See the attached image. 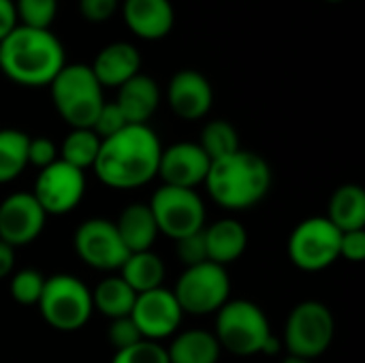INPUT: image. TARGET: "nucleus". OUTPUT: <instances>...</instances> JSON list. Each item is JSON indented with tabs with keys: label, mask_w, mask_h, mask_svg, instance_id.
Here are the masks:
<instances>
[{
	"label": "nucleus",
	"mask_w": 365,
	"mask_h": 363,
	"mask_svg": "<svg viewBox=\"0 0 365 363\" xmlns=\"http://www.w3.org/2000/svg\"><path fill=\"white\" fill-rule=\"evenodd\" d=\"M163 145L148 124H128L120 133L101 141L94 163L96 178L115 190L145 186L158 175Z\"/></svg>",
	"instance_id": "1"
},
{
	"label": "nucleus",
	"mask_w": 365,
	"mask_h": 363,
	"mask_svg": "<svg viewBox=\"0 0 365 363\" xmlns=\"http://www.w3.org/2000/svg\"><path fill=\"white\" fill-rule=\"evenodd\" d=\"M64 64V45L51 30L17 24V28L0 41V71L17 86L49 88Z\"/></svg>",
	"instance_id": "2"
},
{
	"label": "nucleus",
	"mask_w": 365,
	"mask_h": 363,
	"mask_svg": "<svg viewBox=\"0 0 365 363\" xmlns=\"http://www.w3.org/2000/svg\"><path fill=\"white\" fill-rule=\"evenodd\" d=\"M203 184L214 203L229 212H242L265 199L272 186V169L257 152L237 150L212 160Z\"/></svg>",
	"instance_id": "3"
},
{
	"label": "nucleus",
	"mask_w": 365,
	"mask_h": 363,
	"mask_svg": "<svg viewBox=\"0 0 365 363\" xmlns=\"http://www.w3.org/2000/svg\"><path fill=\"white\" fill-rule=\"evenodd\" d=\"M51 103L71 128H92L105 96L90 64H64L49 83Z\"/></svg>",
	"instance_id": "4"
},
{
	"label": "nucleus",
	"mask_w": 365,
	"mask_h": 363,
	"mask_svg": "<svg viewBox=\"0 0 365 363\" xmlns=\"http://www.w3.org/2000/svg\"><path fill=\"white\" fill-rule=\"evenodd\" d=\"M214 338L220 349L237 355L250 357L263 353L267 340L272 338V327L265 312L248 300H229L216 312Z\"/></svg>",
	"instance_id": "5"
},
{
	"label": "nucleus",
	"mask_w": 365,
	"mask_h": 363,
	"mask_svg": "<svg viewBox=\"0 0 365 363\" xmlns=\"http://www.w3.org/2000/svg\"><path fill=\"white\" fill-rule=\"evenodd\" d=\"M36 306L45 323L64 334L81 329L94 312L92 291L71 274H53L45 278Z\"/></svg>",
	"instance_id": "6"
},
{
	"label": "nucleus",
	"mask_w": 365,
	"mask_h": 363,
	"mask_svg": "<svg viewBox=\"0 0 365 363\" xmlns=\"http://www.w3.org/2000/svg\"><path fill=\"white\" fill-rule=\"evenodd\" d=\"M336 319L331 310L314 300L297 304L284 325V344L289 355L302 359L321 357L334 342Z\"/></svg>",
	"instance_id": "7"
},
{
	"label": "nucleus",
	"mask_w": 365,
	"mask_h": 363,
	"mask_svg": "<svg viewBox=\"0 0 365 363\" xmlns=\"http://www.w3.org/2000/svg\"><path fill=\"white\" fill-rule=\"evenodd\" d=\"M229 293L231 280L227 267L210 261L186 267L173 289L182 312L195 317L216 315L229 302Z\"/></svg>",
	"instance_id": "8"
},
{
	"label": "nucleus",
	"mask_w": 365,
	"mask_h": 363,
	"mask_svg": "<svg viewBox=\"0 0 365 363\" xmlns=\"http://www.w3.org/2000/svg\"><path fill=\"white\" fill-rule=\"evenodd\" d=\"M150 212L156 220L158 233L175 240L199 233L205 227V205L195 190L160 186L150 199Z\"/></svg>",
	"instance_id": "9"
},
{
	"label": "nucleus",
	"mask_w": 365,
	"mask_h": 363,
	"mask_svg": "<svg viewBox=\"0 0 365 363\" xmlns=\"http://www.w3.org/2000/svg\"><path fill=\"white\" fill-rule=\"evenodd\" d=\"M338 231L325 216H312L302 220L289 237V259L304 272H323L340 259Z\"/></svg>",
	"instance_id": "10"
},
{
	"label": "nucleus",
	"mask_w": 365,
	"mask_h": 363,
	"mask_svg": "<svg viewBox=\"0 0 365 363\" xmlns=\"http://www.w3.org/2000/svg\"><path fill=\"white\" fill-rule=\"evenodd\" d=\"M86 193V171L56 160L49 167L41 169L34 180L32 197L43 208L47 216H64L73 212Z\"/></svg>",
	"instance_id": "11"
},
{
	"label": "nucleus",
	"mask_w": 365,
	"mask_h": 363,
	"mask_svg": "<svg viewBox=\"0 0 365 363\" xmlns=\"http://www.w3.org/2000/svg\"><path fill=\"white\" fill-rule=\"evenodd\" d=\"M73 246L77 257L88 267L101 272L120 270L128 257V250L122 244L115 225L107 218L83 220L73 235Z\"/></svg>",
	"instance_id": "12"
},
{
	"label": "nucleus",
	"mask_w": 365,
	"mask_h": 363,
	"mask_svg": "<svg viewBox=\"0 0 365 363\" xmlns=\"http://www.w3.org/2000/svg\"><path fill=\"white\" fill-rule=\"evenodd\" d=\"M182 317L184 312L173 291H167L163 287L137 295L133 312H130V319L137 325L141 338L152 340V342L171 338L178 332Z\"/></svg>",
	"instance_id": "13"
},
{
	"label": "nucleus",
	"mask_w": 365,
	"mask_h": 363,
	"mask_svg": "<svg viewBox=\"0 0 365 363\" xmlns=\"http://www.w3.org/2000/svg\"><path fill=\"white\" fill-rule=\"evenodd\" d=\"M47 214L32 193H15L0 203V242L11 248L32 244L45 229Z\"/></svg>",
	"instance_id": "14"
},
{
	"label": "nucleus",
	"mask_w": 365,
	"mask_h": 363,
	"mask_svg": "<svg viewBox=\"0 0 365 363\" xmlns=\"http://www.w3.org/2000/svg\"><path fill=\"white\" fill-rule=\"evenodd\" d=\"M210 163L212 160L205 156L199 143L180 141L163 150L158 163V178H163L165 186L195 190V186L205 182Z\"/></svg>",
	"instance_id": "15"
},
{
	"label": "nucleus",
	"mask_w": 365,
	"mask_h": 363,
	"mask_svg": "<svg viewBox=\"0 0 365 363\" xmlns=\"http://www.w3.org/2000/svg\"><path fill=\"white\" fill-rule=\"evenodd\" d=\"M167 103L182 120H201L210 113L214 90L210 79L192 68L178 71L167 86Z\"/></svg>",
	"instance_id": "16"
},
{
	"label": "nucleus",
	"mask_w": 365,
	"mask_h": 363,
	"mask_svg": "<svg viewBox=\"0 0 365 363\" xmlns=\"http://www.w3.org/2000/svg\"><path fill=\"white\" fill-rule=\"evenodd\" d=\"M120 9L128 30L143 41L165 39L175 24L171 0H122Z\"/></svg>",
	"instance_id": "17"
},
{
	"label": "nucleus",
	"mask_w": 365,
	"mask_h": 363,
	"mask_svg": "<svg viewBox=\"0 0 365 363\" xmlns=\"http://www.w3.org/2000/svg\"><path fill=\"white\" fill-rule=\"evenodd\" d=\"M90 68L98 79V83L103 86V90L105 88L118 90L122 83H126L128 79L141 73V53L128 41H113L96 53Z\"/></svg>",
	"instance_id": "18"
},
{
	"label": "nucleus",
	"mask_w": 365,
	"mask_h": 363,
	"mask_svg": "<svg viewBox=\"0 0 365 363\" xmlns=\"http://www.w3.org/2000/svg\"><path fill=\"white\" fill-rule=\"evenodd\" d=\"M158 103H160V88L145 73L135 75L133 79H128L118 88L115 105L120 107L128 124H148V120L156 113Z\"/></svg>",
	"instance_id": "19"
},
{
	"label": "nucleus",
	"mask_w": 365,
	"mask_h": 363,
	"mask_svg": "<svg viewBox=\"0 0 365 363\" xmlns=\"http://www.w3.org/2000/svg\"><path fill=\"white\" fill-rule=\"evenodd\" d=\"M207 261L220 267L235 263L248 248V231L235 218H222L203 229Z\"/></svg>",
	"instance_id": "20"
},
{
	"label": "nucleus",
	"mask_w": 365,
	"mask_h": 363,
	"mask_svg": "<svg viewBox=\"0 0 365 363\" xmlns=\"http://www.w3.org/2000/svg\"><path fill=\"white\" fill-rule=\"evenodd\" d=\"M113 225H115L118 235H120L122 244L126 246L128 255L152 250V246L158 237V227H156V220H154L148 203L126 205Z\"/></svg>",
	"instance_id": "21"
},
{
	"label": "nucleus",
	"mask_w": 365,
	"mask_h": 363,
	"mask_svg": "<svg viewBox=\"0 0 365 363\" xmlns=\"http://www.w3.org/2000/svg\"><path fill=\"white\" fill-rule=\"evenodd\" d=\"M338 231H359L365 229V190L359 184H344L334 190L327 216Z\"/></svg>",
	"instance_id": "22"
},
{
	"label": "nucleus",
	"mask_w": 365,
	"mask_h": 363,
	"mask_svg": "<svg viewBox=\"0 0 365 363\" xmlns=\"http://www.w3.org/2000/svg\"><path fill=\"white\" fill-rule=\"evenodd\" d=\"M220 344L212 332L205 329H188L173 338L167 349L169 363H218Z\"/></svg>",
	"instance_id": "23"
},
{
	"label": "nucleus",
	"mask_w": 365,
	"mask_h": 363,
	"mask_svg": "<svg viewBox=\"0 0 365 363\" xmlns=\"http://www.w3.org/2000/svg\"><path fill=\"white\" fill-rule=\"evenodd\" d=\"M118 272H120V278L137 295L163 287V280H165V263L152 250L130 252Z\"/></svg>",
	"instance_id": "24"
},
{
	"label": "nucleus",
	"mask_w": 365,
	"mask_h": 363,
	"mask_svg": "<svg viewBox=\"0 0 365 363\" xmlns=\"http://www.w3.org/2000/svg\"><path fill=\"white\" fill-rule=\"evenodd\" d=\"M135 300H137V293L120 276H109L101 280L96 289L92 291V308L98 310L109 321L130 317Z\"/></svg>",
	"instance_id": "25"
},
{
	"label": "nucleus",
	"mask_w": 365,
	"mask_h": 363,
	"mask_svg": "<svg viewBox=\"0 0 365 363\" xmlns=\"http://www.w3.org/2000/svg\"><path fill=\"white\" fill-rule=\"evenodd\" d=\"M28 135L17 128H0V184L17 180L28 167Z\"/></svg>",
	"instance_id": "26"
},
{
	"label": "nucleus",
	"mask_w": 365,
	"mask_h": 363,
	"mask_svg": "<svg viewBox=\"0 0 365 363\" xmlns=\"http://www.w3.org/2000/svg\"><path fill=\"white\" fill-rule=\"evenodd\" d=\"M101 150V139L92 128H71L64 137L62 145L58 148V158L86 171L92 169Z\"/></svg>",
	"instance_id": "27"
},
{
	"label": "nucleus",
	"mask_w": 365,
	"mask_h": 363,
	"mask_svg": "<svg viewBox=\"0 0 365 363\" xmlns=\"http://www.w3.org/2000/svg\"><path fill=\"white\" fill-rule=\"evenodd\" d=\"M199 148L205 152V156L210 160H218L225 158L240 148V135L235 131V126L227 120H212L203 126L201 131V141Z\"/></svg>",
	"instance_id": "28"
},
{
	"label": "nucleus",
	"mask_w": 365,
	"mask_h": 363,
	"mask_svg": "<svg viewBox=\"0 0 365 363\" xmlns=\"http://www.w3.org/2000/svg\"><path fill=\"white\" fill-rule=\"evenodd\" d=\"M17 24L36 30H51L58 15V0H13Z\"/></svg>",
	"instance_id": "29"
},
{
	"label": "nucleus",
	"mask_w": 365,
	"mask_h": 363,
	"mask_svg": "<svg viewBox=\"0 0 365 363\" xmlns=\"http://www.w3.org/2000/svg\"><path fill=\"white\" fill-rule=\"evenodd\" d=\"M45 287V276L38 270H19L11 278V297L21 306H36Z\"/></svg>",
	"instance_id": "30"
},
{
	"label": "nucleus",
	"mask_w": 365,
	"mask_h": 363,
	"mask_svg": "<svg viewBox=\"0 0 365 363\" xmlns=\"http://www.w3.org/2000/svg\"><path fill=\"white\" fill-rule=\"evenodd\" d=\"M111 363H169L167 349L160 342L141 340L124 351H115Z\"/></svg>",
	"instance_id": "31"
},
{
	"label": "nucleus",
	"mask_w": 365,
	"mask_h": 363,
	"mask_svg": "<svg viewBox=\"0 0 365 363\" xmlns=\"http://www.w3.org/2000/svg\"><path fill=\"white\" fill-rule=\"evenodd\" d=\"M128 122L124 118V113L120 111V107L115 105V101H105L101 111L96 113L94 118V124H92V131L96 133V137L103 141V139H109L113 137L115 133H120L122 128H126Z\"/></svg>",
	"instance_id": "32"
},
{
	"label": "nucleus",
	"mask_w": 365,
	"mask_h": 363,
	"mask_svg": "<svg viewBox=\"0 0 365 363\" xmlns=\"http://www.w3.org/2000/svg\"><path fill=\"white\" fill-rule=\"evenodd\" d=\"M203 229H205V227H203ZM175 255H178V259H180L186 267L205 263V261H207V250H205L203 231L192 233V235H186V237H182V240H175Z\"/></svg>",
	"instance_id": "33"
},
{
	"label": "nucleus",
	"mask_w": 365,
	"mask_h": 363,
	"mask_svg": "<svg viewBox=\"0 0 365 363\" xmlns=\"http://www.w3.org/2000/svg\"><path fill=\"white\" fill-rule=\"evenodd\" d=\"M107 340L109 344L115 349V351H124L137 342H141V334L137 329V325L133 323L130 317H122V319H113L109 323V329H107Z\"/></svg>",
	"instance_id": "34"
},
{
	"label": "nucleus",
	"mask_w": 365,
	"mask_h": 363,
	"mask_svg": "<svg viewBox=\"0 0 365 363\" xmlns=\"http://www.w3.org/2000/svg\"><path fill=\"white\" fill-rule=\"evenodd\" d=\"M56 160H58V145L49 137H30L28 139V165L45 169Z\"/></svg>",
	"instance_id": "35"
},
{
	"label": "nucleus",
	"mask_w": 365,
	"mask_h": 363,
	"mask_svg": "<svg viewBox=\"0 0 365 363\" xmlns=\"http://www.w3.org/2000/svg\"><path fill=\"white\" fill-rule=\"evenodd\" d=\"M120 4V0H79V13L90 24H103L118 13Z\"/></svg>",
	"instance_id": "36"
},
{
	"label": "nucleus",
	"mask_w": 365,
	"mask_h": 363,
	"mask_svg": "<svg viewBox=\"0 0 365 363\" xmlns=\"http://www.w3.org/2000/svg\"><path fill=\"white\" fill-rule=\"evenodd\" d=\"M340 257L353 263H361L365 259V229L346 231L340 240Z\"/></svg>",
	"instance_id": "37"
},
{
	"label": "nucleus",
	"mask_w": 365,
	"mask_h": 363,
	"mask_svg": "<svg viewBox=\"0 0 365 363\" xmlns=\"http://www.w3.org/2000/svg\"><path fill=\"white\" fill-rule=\"evenodd\" d=\"M17 28V13L13 0H0V41Z\"/></svg>",
	"instance_id": "38"
},
{
	"label": "nucleus",
	"mask_w": 365,
	"mask_h": 363,
	"mask_svg": "<svg viewBox=\"0 0 365 363\" xmlns=\"http://www.w3.org/2000/svg\"><path fill=\"white\" fill-rule=\"evenodd\" d=\"M13 267H15V248H11L9 244L0 242V280L11 276Z\"/></svg>",
	"instance_id": "39"
},
{
	"label": "nucleus",
	"mask_w": 365,
	"mask_h": 363,
	"mask_svg": "<svg viewBox=\"0 0 365 363\" xmlns=\"http://www.w3.org/2000/svg\"><path fill=\"white\" fill-rule=\"evenodd\" d=\"M282 363H312L308 362V359H302V357H293V355H289V357H284Z\"/></svg>",
	"instance_id": "40"
},
{
	"label": "nucleus",
	"mask_w": 365,
	"mask_h": 363,
	"mask_svg": "<svg viewBox=\"0 0 365 363\" xmlns=\"http://www.w3.org/2000/svg\"><path fill=\"white\" fill-rule=\"evenodd\" d=\"M325 2H344V0H325Z\"/></svg>",
	"instance_id": "41"
}]
</instances>
